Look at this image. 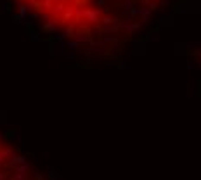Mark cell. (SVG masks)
<instances>
[{"instance_id":"cell-1","label":"cell","mask_w":201,"mask_h":180,"mask_svg":"<svg viewBox=\"0 0 201 180\" xmlns=\"http://www.w3.org/2000/svg\"><path fill=\"white\" fill-rule=\"evenodd\" d=\"M61 35L81 42L116 40L139 30L161 0H16Z\"/></svg>"}]
</instances>
